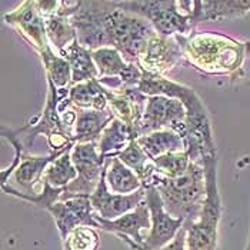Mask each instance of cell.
Instances as JSON below:
<instances>
[{
    "mask_svg": "<svg viewBox=\"0 0 250 250\" xmlns=\"http://www.w3.org/2000/svg\"><path fill=\"white\" fill-rule=\"evenodd\" d=\"M145 202L150 212L152 228L145 239L143 248L149 250H162L176 237V234L183 228L185 220L176 219L166 210L162 196L156 188L146 189Z\"/></svg>",
    "mask_w": 250,
    "mask_h": 250,
    "instance_id": "13",
    "label": "cell"
},
{
    "mask_svg": "<svg viewBox=\"0 0 250 250\" xmlns=\"http://www.w3.org/2000/svg\"><path fill=\"white\" fill-rule=\"evenodd\" d=\"M206 174V199L194 222H185L188 250H216L222 219V197L217 185V156L203 160Z\"/></svg>",
    "mask_w": 250,
    "mask_h": 250,
    "instance_id": "5",
    "label": "cell"
},
{
    "mask_svg": "<svg viewBox=\"0 0 250 250\" xmlns=\"http://www.w3.org/2000/svg\"><path fill=\"white\" fill-rule=\"evenodd\" d=\"M67 99L77 110H106L109 107V89L95 79L73 84Z\"/></svg>",
    "mask_w": 250,
    "mask_h": 250,
    "instance_id": "23",
    "label": "cell"
},
{
    "mask_svg": "<svg viewBox=\"0 0 250 250\" xmlns=\"http://www.w3.org/2000/svg\"><path fill=\"white\" fill-rule=\"evenodd\" d=\"M104 173L102 176V180L96 188V190L90 196L93 210L99 217L104 220H115L126 213L135 210L142 202H145L146 189H140L132 194H117V193L110 192L106 185Z\"/></svg>",
    "mask_w": 250,
    "mask_h": 250,
    "instance_id": "18",
    "label": "cell"
},
{
    "mask_svg": "<svg viewBox=\"0 0 250 250\" xmlns=\"http://www.w3.org/2000/svg\"><path fill=\"white\" fill-rule=\"evenodd\" d=\"M147 97L137 87H127L117 92L109 90V107L116 119L122 120L135 132L136 140L140 136V126L145 115Z\"/></svg>",
    "mask_w": 250,
    "mask_h": 250,
    "instance_id": "20",
    "label": "cell"
},
{
    "mask_svg": "<svg viewBox=\"0 0 250 250\" xmlns=\"http://www.w3.org/2000/svg\"><path fill=\"white\" fill-rule=\"evenodd\" d=\"M182 3L194 26L237 19L250 13V0H190Z\"/></svg>",
    "mask_w": 250,
    "mask_h": 250,
    "instance_id": "17",
    "label": "cell"
},
{
    "mask_svg": "<svg viewBox=\"0 0 250 250\" xmlns=\"http://www.w3.org/2000/svg\"><path fill=\"white\" fill-rule=\"evenodd\" d=\"M137 89L146 96H167L179 99L186 109V152L192 162L217 156L212 132V120L200 96L192 87L165 76L143 75Z\"/></svg>",
    "mask_w": 250,
    "mask_h": 250,
    "instance_id": "2",
    "label": "cell"
},
{
    "mask_svg": "<svg viewBox=\"0 0 250 250\" xmlns=\"http://www.w3.org/2000/svg\"><path fill=\"white\" fill-rule=\"evenodd\" d=\"M73 146L75 143H70L59 152H50L44 156H32L30 153H26L9 182L1 185L3 192L23 202H29L32 197H36L43 189V174L47 166Z\"/></svg>",
    "mask_w": 250,
    "mask_h": 250,
    "instance_id": "9",
    "label": "cell"
},
{
    "mask_svg": "<svg viewBox=\"0 0 250 250\" xmlns=\"http://www.w3.org/2000/svg\"><path fill=\"white\" fill-rule=\"evenodd\" d=\"M139 146L152 160L165 154L186 150L185 139L172 130H157L137 139Z\"/></svg>",
    "mask_w": 250,
    "mask_h": 250,
    "instance_id": "26",
    "label": "cell"
},
{
    "mask_svg": "<svg viewBox=\"0 0 250 250\" xmlns=\"http://www.w3.org/2000/svg\"><path fill=\"white\" fill-rule=\"evenodd\" d=\"M245 250H250V231H249V237H248V245H246V249Z\"/></svg>",
    "mask_w": 250,
    "mask_h": 250,
    "instance_id": "34",
    "label": "cell"
},
{
    "mask_svg": "<svg viewBox=\"0 0 250 250\" xmlns=\"http://www.w3.org/2000/svg\"><path fill=\"white\" fill-rule=\"evenodd\" d=\"M70 150H66L60 154L56 160H53L43 174V182L50 185L55 189H66L77 177V170L72 162Z\"/></svg>",
    "mask_w": 250,
    "mask_h": 250,
    "instance_id": "30",
    "label": "cell"
},
{
    "mask_svg": "<svg viewBox=\"0 0 250 250\" xmlns=\"http://www.w3.org/2000/svg\"><path fill=\"white\" fill-rule=\"evenodd\" d=\"M59 55L63 59H66V62L69 63L72 69L73 84L99 79V70L92 55V50L83 47L77 40L72 44H69Z\"/></svg>",
    "mask_w": 250,
    "mask_h": 250,
    "instance_id": "24",
    "label": "cell"
},
{
    "mask_svg": "<svg viewBox=\"0 0 250 250\" xmlns=\"http://www.w3.org/2000/svg\"><path fill=\"white\" fill-rule=\"evenodd\" d=\"M95 220L97 223V229L107 233H113L117 237H129L136 245L145 246V236L142 231L146 230L149 233L152 228L150 212L147 209L146 202H142L135 210L126 213L115 220H104L95 214Z\"/></svg>",
    "mask_w": 250,
    "mask_h": 250,
    "instance_id": "19",
    "label": "cell"
},
{
    "mask_svg": "<svg viewBox=\"0 0 250 250\" xmlns=\"http://www.w3.org/2000/svg\"><path fill=\"white\" fill-rule=\"evenodd\" d=\"M46 35L50 47L60 53L69 44L77 40V33L72 20L59 15H52L46 18Z\"/></svg>",
    "mask_w": 250,
    "mask_h": 250,
    "instance_id": "29",
    "label": "cell"
},
{
    "mask_svg": "<svg viewBox=\"0 0 250 250\" xmlns=\"http://www.w3.org/2000/svg\"><path fill=\"white\" fill-rule=\"evenodd\" d=\"M156 30L146 19L125 12L112 1L103 23V46L115 47L130 63H137L147 40Z\"/></svg>",
    "mask_w": 250,
    "mask_h": 250,
    "instance_id": "6",
    "label": "cell"
},
{
    "mask_svg": "<svg viewBox=\"0 0 250 250\" xmlns=\"http://www.w3.org/2000/svg\"><path fill=\"white\" fill-rule=\"evenodd\" d=\"M117 7L146 19L162 36H188L194 32V24L182 1H116Z\"/></svg>",
    "mask_w": 250,
    "mask_h": 250,
    "instance_id": "7",
    "label": "cell"
},
{
    "mask_svg": "<svg viewBox=\"0 0 250 250\" xmlns=\"http://www.w3.org/2000/svg\"><path fill=\"white\" fill-rule=\"evenodd\" d=\"M153 162L160 174L167 179H174V177L182 176L189 169V166L192 163L190 156L188 154L186 150L160 156V157L154 159Z\"/></svg>",
    "mask_w": 250,
    "mask_h": 250,
    "instance_id": "31",
    "label": "cell"
},
{
    "mask_svg": "<svg viewBox=\"0 0 250 250\" xmlns=\"http://www.w3.org/2000/svg\"><path fill=\"white\" fill-rule=\"evenodd\" d=\"M166 210L176 219L194 222L202 212L206 199V174L202 162H192L179 177H163L156 188Z\"/></svg>",
    "mask_w": 250,
    "mask_h": 250,
    "instance_id": "4",
    "label": "cell"
},
{
    "mask_svg": "<svg viewBox=\"0 0 250 250\" xmlns=\"http://www.w3.org/2000/svg\"><path fill=\"white\" fill-rule=\"evenodd\" d=\"M112 1L107 0H89L82 1L77 12L70 18L77 33V42L89 49L97 50L103 46V23Z\"/></svg>",
    "mask_w": 250,
    "mask_h": 250,
    "instance_id": "14",
    "label": "cell"
},
{
    "mask_svg": "<svg viewBox=\"0 0 250 250\" xmlns=\"http://www.w3.org/2000/svg\"><path fill=\"white\" fill-rule=\"evenodd\" d=\"M182 59L183 52L176 36H162L154 33L147 40L136 64L145 75L165 77Z\"/></svg>",
    "mask_w": 250,
    "mask_h": 250,
    "instance_id": "12",
    "label": "cell"
},
{
    "mask_svg": "<svg viewBox=\"0 0 250 250\" xmlns=\"http://www.w3.org/2000/svg\"><path fill=\"white\" fill-rule=\"evenodd\" d=\"M49 90L44 107L39 116L32 117L29 122H26L21 127L12 130L6 129L13 137H16L23 147L30 152L35 139L39 135H43L46 137L50 152H59L69 146L70 143H75V136L73 130L66 125L62 109H60V102L67 99L69 90H59L52 83L47 82Z\"/></svg>",
    "mask_w": 250,
    "mask_h": 250,
    "instance_id": "3",
    "label": "cell"
},
{
    "mask_svg": "<svg viewBox=\"0 0 250 250\" xmlns=\"http://www.w3.org/2000/svg\"><path fill=\"white\" fill-rule=\"evenodd\" d=\"M3 20L6 24L15 27L38 53L50 46L46 35V19L38 10L35 0H24L15 10L6 13Z\"/></svg>",
    "mask_w": 250,
    "mask_h": 250,
    "instance_id": "15",
    "label": "cell"
},
{
    "mask_svg": "<svg viewBox=\"0 0 250 250\" xmlns=\"http://www.w3.org/2000/svg\"><path fill=\"white\" fill-rule=\"evenodd\" d=\"M157 130H172L185 139L186 109L179 99L167 96L147 97L139 137Z\"/></svg>",
    "mask_w": 250,
    "mask_h": 250,
    "instance_id": "11",
    "label": "cell"
},
{
    "mask_svg": "<svg viewBox=\"0 0 250 250\" xmlns=\"http://www.w3.org/2000/svg\"><path fill=\"white\" fill-rule=\"evenodd\" d=\"M133 140H136L135 132L122 120L115 117L100 136L97 142V150L104 159L109 160L126 150Z\"/></svg>",
    "mask_w": 250,
    "mask_h": 250,
    "instance_id": "25",
    "label": "cell"
},
{
    "mask_svg": "<svg viewBox=\"0 0 250 250\" xmlns=\"http://www.w3.org/2000/svg\"><path fill=\"white\" fill-rule=\"evenodd\" d=\"M183 59L194 70L209 76H245L250 58V40H239L217 32H192L176 36Z\"/></svg>",
    "mask_w": 250,
    "mask_h": 250,
    "instance_id": "1",
    "label": "cell"
},
{
    "mask_svg": "<svg viewBox=\"0 0 250 250\" xmlns=\"http://www.w3.org/2000/svg\"><path fill=\"white\" fill-rule=\"evenodd\" d=\"M64 243V250H97L100 236L92 226H79L72 231Z\"/></svg>",
    "mask_w": 250,
    "mask_h": 250,
    "instance_id": "32",
    "label": "cell"
},
{
    "mask_svg": "<svg viewBox=\"0 0 250 250\" xmlns=\"http://www.w3.org/2000/svg\"><path fill=\"white\" fill-rule=\"evenodd\" d=\"M46 72V79L59 90H69L73 86L72 69L66 59L56 53L50 46L39 53Z\"/></svg>",
    "mask_w": 250,
    "mask_h": 250,
    "instance_id": "28",
    "label": "cell"
},
{
    "mask_svg": "<svg viewBox=\"0 0 250 250\" xmlns=\"http://www.w3.org/2000/svg\"><path fill=\"white\" fill-rule=\"evenodd\" d=\"M47 212L53 216L63 242L79 226L97 228L95 220L96 213L93 210L90 196H76L66 200H59L47 209Z\"/></svg>",
    "mask_w": 250,
    "mask_h": 250,
    "instance_id": "16",
    "label": "cell"
},
{
    "mask_svg": "<svg viewBox=\"0 0 250 250\" xmlns=\"http://www.w3.org/2000/svg\"><path fill=\"white\" fill-rule=\"evenodd\" d=\"M129 169H132L136 176L140 179L143 189L157 188L162 182L163 176L160 174L159 169L156 167L154 162L143 152V149L139 146L137 140H133L126 150L117 156Z\"/></svg>",
    "mask_w": 250,
    "mask_h": 250,
    "instance_id": "21",
    "label": "cell"
},
{
    "mask_svg": "<svg viewBox=\"0 0 250 250\" xmlns=\"http://www.w3.org/2000/svg\"><path fill=\"white\" fill-rule=\"evenodd\" d=\"M104 179L109 190L117 194H132L143 189L140 179L119 157L107 160Z\"/></svg>",
    "mask_w": 250,
    "mask_h": 250,
    "instance_id": "27",
    "label": "cell"
},
{
    "mask_svg": "<svg viewBox=\"0 0 250 250\" xmlns=\"http://www.w3.org/2000/svg\"><path fill=\"white\" fill-rule=\"evenodd\" d=\"M115 119L110 107L106 110H77L75 143H97L103 130Z\"/></svg>",
    "mask_w": 250,
    "mask_h": 250,
    "instance_id": "22",
    "label": "cell"
},
{
    "mask_svg": "<svg viewBox=\"0 0 250 250\" xmlns=\"http://www.w3.org/2000/svg\"><path fill=\"white\" fill-rule=\"evenodd\" d=\"M162 250H188V248H186V228H185V225L179 230V233L176 234L173 240L169 245H166Z\"/></svg>",
    "mask_w": 250,
    "mask_h": 250,
    "instance_id": "33",
    "label": "cell"
},
{
    "mask_svg": "<svg viewBox=\"0 0 250 250\" xmlns=\"http://www.w3.org/2000/svg\"><path fill=\"white\" fill-rule=\"evenodd\" d=\"M77 177L64 189L60 200L76 196H92L106 170L107 159L97 150V143H75L70 150Z\"/></svg>",
    "mask_w": 250,
    "mask_h": 250,
    "instance_id": "8",
    "label": "cell"
},
{
    "mask_svg": "<svg viewBox=\"0 0 250 250\" xmlns=\"http://www.w3.org/2000/svg\"><path fill=\"white\" fill-rule=\"evenodd\" d=\"M92 55L99 70L97 80L112 92L137 87L143 79L140 67L127 62L115 47H102L93 50Z\"/></svg>",
    "mask_w": 250,
    "mask_h": 250,
    "instance_id": "10",
    "label": "cell"
}]
</instances>
